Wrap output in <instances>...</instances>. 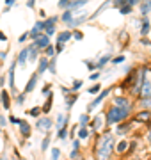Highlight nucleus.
I'll return each instance as SVG.
<instances>
[{
	"instance_id": "52",
	"label": "nucleus",
	"mask_w": 151,
	"mask_h": 160,
	"mask_svg": "<svg viewBox=\"0 0 151 160\" xmlns=\"http://www.w3.org/2000/svg\"><path fill=\"white\" fill-rule=\"evenodd\" d=\"M6 6H7V9L11 6H14V0H6Z\"/></svg>"
},
{
	"instance_id": "40",
	"label": "nucleus",
	"mask_w": 151,
	"mask_h": 160,
	"mask_svg": "<svg viewBox=\"0 0 151 160\" xmlns=\"http://www.w3.org/2000/svg\"><path fill=\"white\" fill-rule=\"evenodd\" d=\"M130 130V125H121L119 128H117V133H124V132Z\"/></svg>"
},
{
	"instance_id": "10",
	"label": "nucleus",
	"mask_w": 151,
	"mask_h": 160,
	"mask_svg": "<svg viewBox=\"0 0 151 160\" xmlns=\"http://www.w3.org/2000/svg\"><path fill=\"white\" fill-rule=\"evenodd\" d=\"M14 68H16V61H12L11 68H9V87H11L12 94L16 92V89H14Z\"/></svg>"
},
{
	"instance_id": "17",
	"label": "nucleus",
	"mask_w": 151,
	"mask_h": 160,
	"mask_svg": "<svg viewBox=\"0 0 151 160\" xmlns=\"http://www.w3.org/2000/svg\"><path fill=\"white\" fill-rule=\"evenodd\" d=\"M85 6V0H75V2H68V11H75L78 7Z\"/></svg>"
},
{
	"instance_id": "42",
	"label": "nucleus",
	"mask_w": 151,
	"mask_h": 160,
	"mask_svg": "<svg viewBox=\"0 0 151 160\" xmlns=\"http://www.w3.org/2000/svg\"><path fill=\"white\" fill-rule=\"evenodd\" d=\"M45 52H46V55H53V53H55V48H53L52 45H48L46 48H45Z\"/></svg>"
},
{
	"instance_id": "53",
	"label": "nucleus",
	"mask_w": 151,
	"mask_h": 160,
	"mask_svg": "<svg viewBox=\"0 0 151 160\" xmlns=\"http://www.w3.org/2000/svg\"><path fill=\"white\" fill-rule=\"evenodd\" d=\"M100 78V73H93L91 75V80H98Z\"/></svg>"
},
{
	"instance_id": "29",
	"label": "nucleus",
	"mask_w": 151,
	"mask_h": 160,
	"mask_svg": "<svg viewBox=\"0 0 151 160\" xmlns=\"http://www.w3.org/2000/svg\"><path fill=\"white\" fill-rule=\"evenodd\" d=\"M71 20H73V11H66L62 14V22H66V23H70Z\"/></svg>"
},
{
	"instance_id": "21",
	"label": "nucleus",
	"mask_w": 151,
	"mask_h": 160,
	"mask_svg": "<svg viewBox=\"0 0 151 160\" xmlns=\"http://www.w3.org/2000/svg\"><path fill=\"white\" fill-rule=\"evenodd\" d=\"M46 69H48V57H41V62H39V66H37V75L45 73Z\"/></svg>"
},
{
	"instance_id": "20",
	"label": "nucleus",
	"mask_w": 151,
	"mask_h": 160,
	"mask_svg": "<svg viewBox=\"0 0 151 160\" xmlns=\"http://www.w3.org/2000/svg\"><path fill=\"white\" fill-rule=\"evenodd\" d=\"M140 34L142 36L149 34V20H148V16H142V29H140Z\"/></svg>"
},
{
	"instance_id": "24",
	"label": "nucleus",
	"mask_w": 151,
	"mask_h": 160,
	"mask_svg": "<svg viewBox=\"0 0 151 160\" xmlns=\"http://www.w3.org/2000/svg\"><path fill=\"white\" fill-rule=\"evenodd\" d=\"M48 69H50V73H52V75L57 73V64H55V59H48Z\"/></svg>"
},
{
	"instance_id": "35",
	"label": "nucleus",
	"mask_w": 151,
	"mask_h": 160,
	"mask_svg": "<svg viewBox=\"0 0 151 160\" xmlns=\"http://www.w3.org/2000/svg\"><path fill=\"white\" fill-rule=\"evenodd\" d=\"M48 146H50V135H46V137L43 139V144H41V149L45 151V149H48Z\"/></svg>"
},
{
	"instance_id": "1",
	"label": "nucleus",
	"mask_w": 151,
	"mask_h": 160,
	"mask_svg": "<svg viewBox=\"0 0 151 160\" xmlns=\"http://www.w3.org/2000/svg\"><path fill=\"white\" fill-rule=\"evenodd\" d=\"M114 151V135L112 133H103L101 137L96 141V160H109Z\"/></svg>"
},
{
	"instance_id": "30",
	"label": "nucleus",
	"mask_w": 151,
	"mask_h": 160,
	"mask_svg": "<svg viewBox=\"0 0 151 160\" xmlns=\"http://www.w3.org/2000/svg\"><path fill=\"white\" fill-rule=\"evenodd\" d=\"M100 91H101V86H100V84H94L93 87L87 89V92H91V94H96V92H100Z\"/></svg>"
},
{
	"instance_id": "46",
	"label": "nucleus",
	"mask_w": 151,
	"mask_h": 160,
	"mask_svg": "<svg viewBox=\"0 0 151 160\" xmlns=\"http://www.w3.org/2000/svg\"><path fill=\"white\" fill-rule=\"evenodd\" d=\"M140 11H142V14L146 16V12L149 11V7H148V4H142V6H140Z\"/></svg>"
},
{
	"instance_id": "15",
	"label": "nucleus",
	"mask_w": 151,
	"mask_h": 160,
	"mask_svg": "<svg viewBox=\"0 0 151 160\" xmlns=\"http://www.w3.org/2000/svg\"><path fill=\"white\" fill-rule=\"evenodd\" d=\"M107 94H109V89H107V91H101V92H100V94H98V98H96V100H94V102L91 103V105H89V110H93L94 107H98L100 103H101V100H103V98L107 96Z\"/></svg>"
},
{
	"instance_id": "25",
	"label": "nucleus",
	"mask_w": 151,
	"mask_h": 160,
	"mask_svg": "<svg viewBox=\"0 0 151 160\" xmlns=\"http://www.w3.org/2000/svg\"><path fill=\"white\" fill-rule=\"evenodd\" d=\"M128 144H130V142H126V141H121V142L116 146V151H119V153H124V151H126V148H128Z\"/></svg>"
},
{
	"instance_id": "22",
	"label": "nucleus",
	"mask_w": 151,
	"mask_h": 160,
	"mask_svg": "<svg viewBox=\"0 0 151 160\" xmlns=\"http://www.w3.org/2000/svg\"><path fill=\"white\" fill-rule=\"evenodd\" d=\"M52 102H53V94L50 92V94H48L46 103H45V105H43V109H41V112H45V114H48V112H50V109H52Z\"/></svg>"
},
{
	"instance_id": "19",
	"label": "nucleus",
	"mask_w": 151,
	"mask_h": 160,
	"mask_svg": "<svg viewBox=\"0 0 151 160\" xmlns=\"http://www.w3.org/2000/svg\"><path fill=\"white\" fill-rule=\"evenodd\" d=\"M149 119H151V110H140L139 112L137 121H140V123H148Z\"/></svg>"
},
{
	"instance_id": "45",
	"label": "nucleus",
	"mask_w": 151,
	"mask_h": 160,
	"mask_svg": "<svg viewBox=\"0 0 151 160\" xmlns=\"http://www.w3.org/2000/svg\"><path fill=\"white\" fill-rule=\"evenodd\" d=\"M85 66H87V68L91 69V71H93V69H96V64L91 62V61H85Z\"/></svg>"
},
{
	"instance_id": "26",
	"label": "nucleus",
	"mask_w": 151,
	"mask_h": 160,
	"mask_svg": "<svg viewBox=\"0 0 151 160\" xmlns=\"http://www.w3.org/2000/svg\"><path fill=\"white\" fill-rule=\"evenodd\" d=\"M76 94H71L70 98H68V100H66V107H68V109H71V107H73V105H75V102H76Z\"/></svg>"
},
{
	"instance_id": "13",
	"label": "nucleus",
	"mask_w": 151,
	"mask_h": 160,
	"mask_svg": "<svg viewBox=\"0 0 151 160\" xmlns=\"http://www.w3.org/2000/svg\"><path fill=\"white\" fill-rule=\"evenodd\" d=\"M68 123H70V118H68V116H57V121H55V128H57V130H61V128H64V126L68 125Z\"/></svg>"
},
{
	"instance_id": "48",
	"label": "nucleus",
	"mask_w": 151,
	"mask_h": 160,
	"mask_svg": "<svg viewBox=\"0 0 151 160\" xmlns=\"http://www.w3.org/2000/svg\"><path fill=\"white\" fill-rule=\"evenodd\" d=\"M76 157H78V151H76V149H73V151H71V155H70V158L71 160H76Z\"/></svg>"
},
{
	"instance_id": "34",
	"label": "nucleus",
	"mask_w": 151,
	"mask_h": 160,
	"mask_svg": "<svg viewBox=\"0 0 151 160\" xmlns=\"http://www.w3.org/2000/svg\"><path fill=\"white\" fill-rule=\"evenodd\" d=\"M140 107L149 110L151 109V100H142V98H140Z\"/></svg>"
},
{
	"instance_id": "7",
	"label": "nucleus",
	"mask_w": 151,
	"mask_h": 160,
	"mask_svg": "<svg viewBox=\"0 0 151 160\" xmlns=\"http://www.w3.org/2000/svg\"><path fill=\"white\" fill-rule=\"evenodd\" d=\"M45 30V25H43V22H36V25L32 27V30L29 32V38H37V36H41V32Z\"/></svg>"
},
{
	"instance_id": "43",
	"label": "nucleus",
	"mask_w": 151,
	"mask_h": 160,
	"mask_svg": "<svg viewBox=\"0 0 151 160\" xmlns=\"http://www.w3.org/2000/svg\"><path fill=\"white\" fill-rule=\"evenodd\" d=\"M16 102H18V105H23V102H25V94H23V92H22V94H18Z\"/></svg>"
},
{
	"instance_id": "28",
	"label": "nucleus",
	"mask_w": 151,
	"mask_h": 160,
	"mask_svg": "<svg viewBox=\"0 0 151 160\" xmlns=\"http://www.w3.org/2000/svg\"><path fill=\"white\" fill-rule=\"evenodd\" d=\"M78 137L80 139H87L89 137V130L85 128V126H82L80 130H78Z\"/></svg>"
},
{
	"instance_id": "2",
	"label": "nucleus",
	"mask_w": 151,
	"mask_h": 160,
	"mask_svg": "<svg viewBox=\"0 0 151 160\" xmlns=\"http://www.w3.org/2000/svg\"><path fill=\"white\" fill-rule=\"evenodd\" d=\"M128 114H130V110H126V109L110 107L109 112H107V123H109V125H117V123H121L123 119H126Z\"/></svg>"
},
{
	"instance_id": "11",
	"label": "nucleus",
	"mask_w": 151,
	"mask_h": 160,
	"mask_svg": "<svg viewBox=\"0 0 151 160\" xmlns=\"http://www.w3.org/2000/svg\"><path fill=\"white\" fill-rule=\"evenodd\" d=\"M87 20V12H82V14H78V18L73 16V20H71L68 25H70V29H73V27H76V25H80L82 22H85Z\"/></svg>"
},
{
	"instance_id": "47",
	"label": "nucleus",
	"mask_w": 151,
	"mask_h": 160,
	"mask_svg": "<svg viewBox=\"0 0 151 160\" xmlns=\"http://www.w3.org/2000/svg\"><path fill=\"white\" fill-rule=\"evenodd\" d=\"M50 87H52L50 84H46V86L43 87V94H50Z\"/></svg>"
},
{
	"instance_id": "18",
	"label": "nucleus",
	"mask_w": 151,
	"mask_h": 160,
	"mask_svg": "<svg viewBox=\"0 0 151 160\" xmlns=\"http://www.w3.org/2000/svg\"><path fill=\"white\" fill-rule=\"evenodd\" d=\"M0 98H2V107H4V109H9V107H11L9 92H7V91H2V92H0Z\"/></svg>"
},
{
	"instance_id": "57",
	"label": "nucleus",
	"mask_w": 151,
	"mask_h": 160,
	"mask_svg": "<svg viewBox=\"0 0 151 160\" xmlns=\"http://www.w3.org/2000/svg\"><path fill=\"white\" fill-rule=\"evenodd\" d=\"M62 48H64V45H57V53L59 52H62Z\"/></svg>"
},
{
	"instance_id": "31",
	"label": "nucleus",
	"mask_w": 151,
	"mask_h": 160,
	"mask_svg": "<svg viewBox=\"0 0 151 160\" xmlns=\"http://www.w3.org/2000/svg\"><path fill=\"white\" fill-rule=\"evenodd\" d=\"M78 123H80V126H85L89 123V114H82L80 119H78Z\"/></svg>"
},
{
	"instance_id": "6",
	"label": "nucleus",
	"mask_w": 151,
	"mask_h": 160,
	"mask_svg": "<svg viewBox=\"0 0 151 160\" xmlns=\"http://www.w3.org/2000/svg\"><path fill=\"white\" fill-rule=\"evenodd\" d=\"M114 107H119V109H126V110H130L132 109V103H130V100L128 98H123V96H117L116 100H114Z\"/></svg>"
},
{
	"instance_id": "5",
	"label": "nucleus",
	"mask_w": 151,
	"mask_h": 160,
	"mask_svg": "<svg viewBox=\"0 0 151 160\" xmlns=\"http://www.w3.org/2000/svg\"><path fill=\"white\" fill-rule=\"evenodd\" d=\"M50 45V38H48V36H45V34H41V36H37V38H36L34 39V48L36 50H41V48H46V46Z\"/></svg>"
},
{
	"instance_id": "14",
	"label": "nucleus",
	"mask_w": 151,
	"mask_h": 160,
	"mask_svg": "<svg viewBox=\"0 0 151 160\" xmlns=\"http://www.w3.org/2000/svg\"><path fill=\"white\" fill-rule=\"evenodd\" d=\"M71 39V30H64V32H61V34L57 36V45H64L66 41Z\"/></svg>"
},
{
	"instance_id": "38",
	"label": "nucleus",
	"mask_w": 151,
	"mask_h": 160,
	"mask_svg": "<svg viewBox=\"0 0 151 160\" xmlns=\"http://www.w3.org/2000/svg\"><path fill=\"white\" fill-rule=\"evenodd\" d=\"M119 11H121V14H130V12H132V7L130 6H123Z\"/></svg>"
},
{
	"instance_id": "27",
	"label": "nucleus",
	"mask_w": 151,
	"mask_h": 160,
	"mask_svg": "<svg viewBox=\"0 0 151 160\" xmlns=\"http://www.w3.org/2000/svg\"><path fill=\"white\" fill-rule=\"evenodd\" d=\"M101 125H103V123H101V118H96V119L91 123V128H93V130H100Z\"/></svg>"
},
{
	"instance_id": "37",
	"label": "nucleus",
	"mask_w": 151,
	"mask_h": 160,
	"mask_svg": "<svg viewBox=\"0 0 151 160\" xmlns=\"http://www.w3.org/2000/svg\"><path fill=\"white\" fill-rule=\"evenodd\" d=\"M29 114H30V116H34V118H37V116L41 114V109H39V107H34V109H30V110H29Z\"/></svg>"
},
{
	"instance_id": "51",
	"label": "nucleus",
	"mask_w": 151,
	"mask_h": 160,
	"mask_svg": "<svg viewBox=\"0 0 151 160\" xmlns=\"http://www.w3.org/2000/svg\"><path fill=\"white\" fill-rule=\"evenodd\" d=\"M9 121H11V123H14V125H20V119H16V118H9Z\"/></svg>"
},
{
	"instance_id": "9",
	"label": "nucleus",
	"mask_w": 151,
	"mask_h": 160,
	"mask_svg": "<svg viewBox=\"0 0 151 160\" xmlns=\"http://www.w3.org/2000/svg\"><path fill=\"white\" fill-rule=\"evenodd\" d=\"M36 84H37V73L30 77V80L27 82V86H25V89H23V94H27V92H32V91H34Z\"/></svg>"
},
{
	"instance_id": "59",
	"label": "nucleus",
	"mask_w": 151,
	"mask_h": 160,
	"mask_svg": "<svg viewBox=\"0 0 151 160\" xmlns=\"http://www.w3.org/2000/svg\"><path fill=\"white\" fill-rule=\"evenodd\" d=\"M16 160H25V158H20V157H18V158H16Z\"/></svg>"
},
{
	"instance_id": "16",
	"label": "nucleus",
	"mask_w": 151,
	"mask_h": 160,
	"mask_svg": "<svg viewBox=\"0 0 151 160\" xmlns=\"http://www.w3.org/2000/svg\"><path fill=\"white\" fill-rule=\"evenodd\" d=\"M20 132H22L23 137H29L30 135V125L27 121H20Z\"/></svg>"
},
{
	"instance_id": "8",
	"label": "nucleus",
	"mask_w": 151,
	"mask_h": 160,
	"mask_svg": "<svg viewBox=\"0 0 151 160\" xmlns=\"http://www.w3.org/2000/svg\"><path fill=\"white\" fill-rule=\"evenodd\" d=\"M139 94H140L142 100H151V84H149V82H144V84H142Z\"/></svg>"
},
{
	"instance_id": "23",
	"label": "nucleus",
	"mask_w": 151,
	"mask_h": 160,
	"mask_svg": "<svg viewBox=\"0 0 151 160\" xmlns=\"http://www.w3.org/2000/svg\"><path fill=\"white\" fill-rule=\"evenodd\" d=\"M109 61H112V55L110 53H107V55H103V57L100 59V62H96V69H101L105 66V64L109 62Z\"/></svg>"
},
{
	"instance_id": "56",
	"label": "nucleus",
	"mask_w": 151,
	"mask_h": 160,
	"mask_svg": "<svg viewBox=\"0 0 151 160\" xmlns=\"http://www.w3.org/2000/svg\"><path fill=\"white\" fill-rule=\"evenodd\" d=\"M4 125H6V119H4V118L0 116V126H4Z\"/></svg>"
},
{
	"instance_id": "33",
	"label": "nucleus",
	"mask_w": 151,
	"mask_h": 160,
	"mask_svg": "<svg viewBox=\"0 0 151 160\" xmlns=\"http://www.w3.org/2000/svg\"><path fill=\"white\" fill-rule=\"evenodd\" d=\"M82 86H84V80H75V82H73V87H71V91H78Z\"/></svg>"
},
{
	"instance_id": "54",
	"label": "nucleus",
	"mask_w": 151,
	"mask_h": 160,
	"mask_svg": "<svg viewBox=\"0 0 151 160\" xmlns=\"http://www.w3.org/2000/svg\"><path fill=\"white\" fill-rule=\"evenodd\" d=\"M6 39H7V36L4 32H0V41H6Z\"/></svg>"
},
{
	"instance_id": "41",
	"label": "nucleus",
	"mask_w": 151,
	"mask_h": 160,
	"mask_svg": "<svg viewBox=\"0 0 151 160\" xmlns=\"http://www.w3.org/2000/svg\"><path fill=\"white\" fill-rule=\"evenodd\" d=\"M71 38L76 39V41H80L82 38H84V34H82V32H71Z\"/></svg>"
},
{
	"instance_id": "12",
	"label": "nucleus",
	"mask_w": 151,
	"mask_h": 160,
	"mask_svg": "<svg viewBox=\"0 0 151 160\" xmlns=\"http://www.w3.org/2000/svg\"><path fill=\"white\" fill-rule=\"evenodd\" d=\"M29 55H30V46H27V48H23V50L20 52V55H18L16 64H25V61L29 59Z\"/></svg>"
},
{
	"instance_id": "50",
	"label": "nucleus",
	"mask_w": 151,
	"mask_h": 160,
	"mask_svg": "<svg viewBox=\"0 0 151 160\" xmlns=\"http://www.w3.org/2000/svg\"><path fill=\"white\" fill-rule=\"evenodd\" d=\"M73 149H76V151L80 149V142L78 141H73Z\"/></svg>"
},
{
	"instance_id": "44",
	"label": "nucleus",
	"mask_w": 151,
	"mask_h": 160,
	"mask_svg": "<svg viewBox=\"0 0 151 160\" xmlns=\"http://www.w3.org/2000/svg\"><path fill=\"white\" fill-rule=\"evenodd\" d=\"M27 39H29V32H25V34H22V36H20V39H18V41H20V43H25V41H27Z\"/></svg>"
},
{
	"instance_id": "3",
	"label": "nucleus",
	"mask_w": 151,
	"mask_h": 160,
	"mask_svg": "<svg viewBox=\"0 0 151 160\" xmlns=\"http://www.w3.org/2000/svg\"><path fill=\"white\" fill-rule=\"evenodd\" d=\"M59 22V18L57 16H53V18H48V20H45L43 22V25H45V36H50L55 34V23Z\"/></svg>"
},
{
	"instance_id": "36",
	"label": "nucleus",
	"mask_w": 151,
	"mask_h": 160,
	"mask_svg": "<svg viewBox=\"0 0 151 160\" xmlns=\"http://www.w3.org/2000/svg\"><path fill=\"white\" fill-rule=\"evenodd\" d=\"M59 137H61V139L68 137V126H64V128H61V130H59Z\"/></svg>"
},
{
	"instance_id": "32",
	"label": "nucleus",
	"mask_w": 151,
	"mask_h": 160,
	"mask_svg": "<svg viewBox=\"0 0 151 160\" xmlns=\"http://www.w3.org/2000/svg\"><path fill=\"white\" fill-rule=\"evenodd\" d=\"M50 155H52V158H50V160H59V157H61V151H59L57 148H52Z\"/></svg>"
},
{
	"instance_id": "39",
	"label": "nucleus",
	"mask_w": 151,
	"mask_h": 160,
	"mask_svg": "<svg viewBox=\"0 0 151 160\" xmlns=\"http://www.w3.org/2000/svg\"><path fill=\"white\" fill-rule=\"evenodd\" d=\"M124 59H126L124 55H117L116 59H112V64H121L123 61H124Z\"/></svg>"
},
{
	"instance_id": "49",
	"label": "nucleus",
	"mask_w": 151,
	"mask_h": 160,
	"mask_svg": "<svg viewBox=\"0 0 151 160\" xmlns=\"http://www.w3.org/2000/svg\"><path fill=\"white\" fill-rule=\"evenodd\" d=\"M140 45H144V46H149L151 43H149V39H146V38H142V39H140Z\"/></svg>"
},
{
	"instance_id": "4",
	"label": "nucleus",
	"mask_w": 151,
	"mask_h": 160,
	"mask_svg": "<svg viewBox=\"0 0 151 160\" xmlns=\"http://www.w3.org/2000/svg\"><path fill=\"white\" fill-rule=\"evenodd\" d=\"M53 121L50 119V118H41V119H37V123H36V128L39 132H45V133H48L50 132V128H52Z\"/></svg>"
},
{
	"instance_id": "58",
	"label": "nucleus",
	"mask_w": 151,
	"mask_h": 160,
	"mask_svg": "<svg viewBox=\"0 0 151 160\" xmlns=\"http://www.w3.org/2000/svg\"><path fill=\"white\" fill-rule=\"evenodd\" d=\"M148 139H149V142H151V130H149V133H148Z\"/></svg>"
},
{
	"instance_id": "55",
	"label": "nucleus",
	"mask_w": 151,
	"mask_h": 160,
	"mask_svg": "<svg viewBox=\"0 0 151 160\" xmlns=\"http://www.w3.org/2000/svg\"><path fill=\"white\" fill-rule=\"evenodd\" d=\"M6 55H7V52H0V59H6Z\"/></svg>"
}]
</instances>
